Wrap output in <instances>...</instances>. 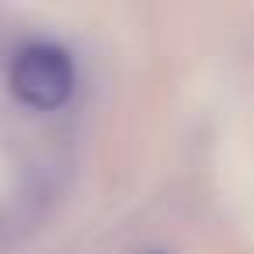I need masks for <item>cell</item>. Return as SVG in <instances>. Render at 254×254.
<instances>
[{
    "mask_svg": "<svg viewBox=\"0 0 254 254\" xmlns=\"http://www.w3.org/2000/svg\"><path fill=\"white\" fill-rule=\"evenodd\" d=\"M73 84H77L73 60L66 49H60L53 42L25 46L11 63V91L28 108L49 112V108L66 105L73 94Z\"/></svg>",
    "mask_w": 254,
    "mask_h": 254,
    "instance_id": "cell-1",
    "label": "cell"
}]
</instances>
